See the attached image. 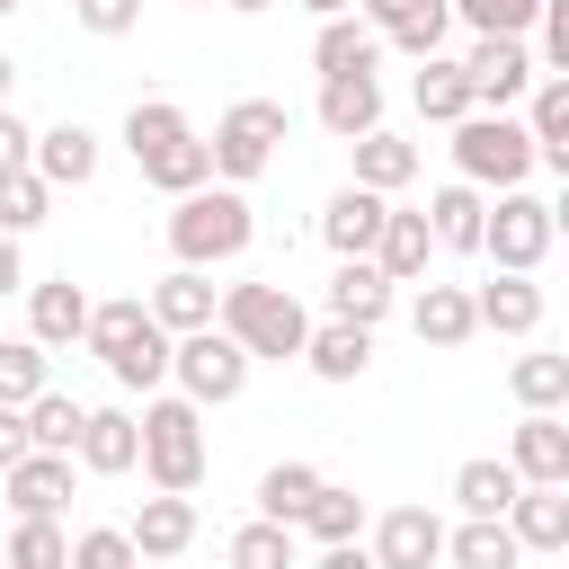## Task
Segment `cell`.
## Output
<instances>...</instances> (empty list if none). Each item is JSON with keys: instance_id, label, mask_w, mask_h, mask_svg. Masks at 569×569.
I'll return each instance as SVG.
<instances>
[{"instance_id": "obj_1", "label": "cell", "mask_w": 569, "mask_h": 569, "mask_svg": "<svg viewBox=\"0 0 569 569\" xmlns=\"http://www.w3.org/2000/svg\"><path fill=\"white\" fill-rule=\"evenodd\" d=\"M124 151H133L142 187H160V196H196V187H213L204 133L187 124L178 98H133V107H124Z\"/></svg>"}, {"instance_id": "obj_2", "label": "cell", "mask_w": 569, "mask_h": 569, "mask_svg": "<svg viewBox=\"0 0 569 569\" xmlns=\"http://www.w3.org/2000/svg\"><path fill=\"white\" fill-rule=\"evenodd\" d=\"M213 329H222V338H231L249 365H293V356H302V338H311V311L293 302V284L249 276V284H222Z\"/></svg>"}, {"instance_id": "obj_3", "label": "cell", "mask_w": 569, "mask_h": 569, "mask_svg": "<svg viewBox=\"0 0 569 569\" xmlns=\"http://www.w3.org/2000/svg\"><path fill=\"white\" fill-rule=\"evenodd\" d=\"M258 240V213H249V187H196V196H178L169 204V258L178 267H222V258H240Z\"/></svg>"}, {"instance_id": "obj_4", "label": "cell", "mask_w": 569, "mask_h": 569, "mask_svg": "<svg viewBox=\"0 0 569 569\" xmlns=\"http://www.w3.org/2000/svg\"><path fill=\"white\" fill-rule=\"evenodd\" d=\"M142 480L160 489V498H196V480H204V409L196 400H178V391H151L142 400Z\"/></svg>"}, {"instance_id": "obj_5", "label": "cell", "mask_w": 569, "mask_h": 569, "mask_svg": "<svg viewBox=\"0 0 569 569\" xmlns=\"http://www.w3.org/2000/svg\"><path fill=\"white\" fill-rule=\"evenodd\" d=\"M551 231H560V204L533 196V187H507V196L480 213V258H489L498 276H533V267L551 258Z\"/></svg>"}, {"instance_id": "obj_6", "label": "cell", "mask_w": 569, "mask_h": 569, "mask_svg": "<svg viewBox=\"0 0 569 569\" xmlns=\"http://www.w3.org/2000/svg\"><path fill=\"white\" fill-rule=\"evenodd\" d=\"M276 142H284V98H240V107H222L213 133H204L213 187H249V178L276 160Z\"/></svg>"}, {"instance_id": "obj_7", "label": "cell", "mask_w": 569, "mask_h": 569, "mask_svg": "<svg viewBox=\"0 0 569 569\" xmlns=\"http://www.w3.org/2000/svg\"><path fill=\"white\" fill-rule=\"evenodd\" d=\"M453 169H462V187H498V196H507V187L533 178V133H525L516 116H480V107H471V116L453 124Z\"/></svg>"}, {"instance_id": "obj_8", "label": "cell", "mask_w": 569, "mask_h": 569, "mask_svg": "<svg viewBox=\"0 0 569 569\" xmlns=\"http://www.w3.org/2000/svg\"><path fill=\"white\" fill-rule=\"evenodd\" d=\"M169 382H178V400L222 409V400L249 391V356H240L222 329H187V338H169Z\"/></svg>"}, {"instance_id": "obj_9", "label": "cell", "mask_w": 569, "mask_h": 569, "mask_svg": "<svg viewBox=\"0 0 569 569\" xmlns=\"http://www.w3.org/2000/svg\"><path fill=\"white\" fill-rule=\"evenodd\" d=\"M462 80H471V107H480V116H516L542 71H533V44H525V36H480V44L462 53Z\"/></svg>"}, {"instance_id": "obj_10", "label": "cell", "mask_w": 569, "mask_h": 569, "mask_svg": "<svg viewBox=\"0 0 569 569\" xmlns=\"http://www.w3.org/2000/svg\"><path fill=\"white\" fill-rule=\"evenodd\" d=\"M507 471H516L525 489H569V427H560L551 409H525L516 436H507Z\"/></svg>"}, {"instance_id": "obj_11", "label": "cell", "mask_w": 569, "mask_h": 569, "mask_svg": "<svg viewBox=\"0 0 569 569\" xmlns=\"http://www.w3.org/2000/svg\"><path fill=\"white\" fill-rule=\"evenodd\" d=\"M365 551H373V569H436L445 560V516L436 507H391Z\"/></svg>"}, {"instance_id": "obj_12", "label": "cell", "mask_w": 569, "mask_h": 569, "mask_svg": "<svg viewBox=\"0 0 569 569\" xmlns=\"http://www.w3.org/2000/svg\"><path fill=\"white\" fill-rule=\"evenodd\" d=\"M71 462L98 471V480L133 471V462H142V427H133V409H80V445H71Z\"/></svg>"}, {"instance_id": "obj_13", "label": "cell", "mask_w": 569, "mask_h": 569, "mask_svg": "<svg viewBox=\"0 0 569 569\" xmlns=\"http://www.w3.org/2000/svg\"><path fill=\"white\" fill-rule=\"evenodd\" d=\"M382 213H391V196H373V187H338V196L320 204V240H329L338 258H373Z\"/></svg>"}, {"instance_id": "obj_14", "label": "cell", "mask_w": 569, "mask_h": 569, "mask_svg": "<svg viewBox=\"0 0 569 569\" xmlns=\"http://www.w3.org/2000/svg\"><path fill=\"white\" fill-rule=\"evenodd\" d=\"M80 329H89V293L71 284V276H44V284H27V338L53 356V347H80Z\"/></svg>"}, {"instance_id": "obj_15", "label": "cell", "mask_w": 569, "mask_h": 569, "mask_svg": "<svg viewBox=\"0 0 569 569\" xmlns=\"http://www.w3.org/2000/svg\"><path fill=\"white\" fill-rule=\"evenodd\" d=\"M320 124H329L338 142L382 133V80H373V71H338V80H320Z\"/></svg>"}, {"instance_id": "obj_16", "label": "cell", "mask_w": 569, "mask_h": 569, "mask_svg": "<svg viewBox=\"0 0 569 569\" xmlns=\"http://www.w3.org/2000/svg\"><path fill=\"white\" fill-rule=\"evenodd\" d=\"M27 169H36L44 187H89V178H98V133L62 116V124H44V133H36V151H27Z\"/></svg>"}, {"instance_id": "obj_17", "label": "cell", "mask_w": 569, "mask_h": 569, "mask_svg": "<svg viewBox=\"0 0 569 569\" xmlns=\"http://www.w3.org/2000/svg\"><path fill=\"white\" fill-rule=\"evenodd\" d=\"M471 320L498 329V338H533V329H542V284H533V276H489V284L471 293Z\"/></svg>"}, {"instance_id": "obj_18", "label": "cell", "mask_w": 569, "mask_h": 569, "mask_svg": "<svg viewBox=\"0 0 569 569\" xmlns=\"http://www.w3.org/2000/svg\"><path fill=\"white\" fill-rule=\"evenodd\" d=\"M0 480H9V507H18V516H53V525H62V498H71V453H18Z\"/></svg>"}, {"instance_id": "obj_19", "label": "cell", "mask_w": 569, "mask_h": 569, "mask_svg": "<svg viewBox=\"0 0 569 569\" xmlns=\"http://www.w3.org/2000/svg\"><path fill=\"white\" fill-rule=\"evenodd\" d=\"M124 542H133V560H178L196 542V498H142Z\"/></svg>"}, {"instance_id": "obj_20", "label": "cell", "mask_w": 569, "mask_h": 569, "mask_svg": "<svg viewBox=\"0 0 569 569\" xmlns=\"http://www.w3.org/2000/svg\"><path fill=\"white\" fill-rule=\"evenodd\" d=\"M516 124L533 133V169H569V80H533Z\"/></svg>"}, {"instance_id": "obj_21", "label": "cell", "mask_w": 569, "mask_h": 569, "mask_svg": "<svg viewBox=\"0 0 569 569\" xmlns=\"http://www.w3.org/2000/svg\"><path fill=\"white\" fill-rule=\"evenodd\" d=\"M498 525L516 533V551H569V489H516Z\"/></svg>"}, {"instance_id": "obj_22", "label": "cell", "mask_w": 569, "mask_h": 569, "mask_svg": "<svg viewBox=\"0 0 569 569\" xmlns=\"http://www.w3.org/2000/svg\"><path fill=\"white\" fill-rule=\"evenodd\" d=\"M427 258H436V240H427V213H382V240H373V267H382V284H418L427 276Z\"/></svg>"}, {"instance_id": "obj_23", "label": "cell", "mask_w": 569, "mask_h": 569, "mask_svg": "<svg viewBox=\"0 0 569 569\" xmlns=\"http://www.w3.org/2000/svg\"><path fill=\"white\" fill-rule=\"evenodd\" d=\"M391 311V284H382V267L373 258H338V276H329V320H347V329H373Z\"/></svg>"}, {"instance_id": "obj_24", "label": "cell", "mask_w": 569, "mask_h": 569, "mask_svg": "<svg viewBox=\"0 0 569 569\" xmlns=\"http://www.w3.org/2000/svg\"><path fill=\"white\" fill-rule=\"evenodd\" d=\"M213 302H222V293H213L196 267H178V276H160V284H151V302H142V311H151L169 338H187V329H213Z\"/></svg>"}, {"instance_id": "obj_25", "label": "cell", "mask_w": 569, "mask_h": 569, "mask_svg": "<svg viewBox=\"0 0 569 569\" xmlns=\"http://www.w3.org/2000/svg\"><path fill=\"white\" fill-rule=\"evenodd\" d=\"M302 365H311L320 382H356V373L373 365V329H347V320H311V338H302Z\"/></svg>"}, {"instance_id": "obj_26", "label": "cell", "mask_w": 569, "mask_h": 569, "mask_svg": "<svg viewBox=\"0 0 569 569\" xmlns=\"http://www.w3.org/2000/svg\"><path fill=\"white\" fill-rule=\"evenodd\" d=\"M480 213H489V196L453 178V187L427 196V240H436V249H480Z\"/></svg>"}, {"instance_id": "obj_27", "label": "cell", "mask_w": 569, "mask_h": 569, "mask_svg": "<svg viewBox=\"0 0 569 569\" xmlns=\"http://www.w3.org/2000/svg\"><path fill=\"white\" fill-rule=\"evenodd\" d=\"M373 53H382V36H373L365 18H320V36H311L320 80H338V71H373Z\"/></svg>"}, {"instance_id": "obj_28", "label": "cell", "mask_w": 569, "mask_h": 569, "mask_svg": "<svg viewBox=\"0 0 569 569\" xmlns=\"http://www.w3.org/2000/svg\"><path fill=\"white\" fill-rule=\"evenodd\" d=\"M409 98H418V116H427V124H462V116H471V80H462V62H445V53H427V62H418Z\"/></svg>"}, {"instance_id": "obj_29", "label": "cell", "mask_w": 569, "mask_h": 569, "mask_svg": "<svg viewBox=\"0 0 569 569\" xmlns=\"http://www.w3.org/2000/svg\"><path fill=\"white\" fill-rule=\"evenodd\" d=\"M347 151H356V187H373V196H400L418 178V142H400V133H365Z\"/></svg>"}, {"instance_id": "obj_30", "label": "cell", "mask_w": 569, "mask_h": 569, "mask_svg": "<svg viewBox=\"0 0 569 569\" xmlns=\"http://www.w3.org/2000/svg\"><path fill=\"white\" fill-rule=\"evenodd\" d=\"M516 489H525V480L507 471V453H480V462H462V471H453V507H462V516H507V507H516Z\"/></svg>"}, {"instance_id": "obj_31", "label": "cell", "mask_w": 569, "mask_h": 569, "mask_svg": "<svg viewBox=\"0 0 569 569\" xmlns=\"http://www.w3.org/2000/svg\"><path fill=\"white\" fill-rule=\"evenodd\" d=\"M0 569H71V533L53 516H18L0 533Z\"/></svg>"}, {"instance_id": "obj_32", "label": "cell", "mask_w": 569, "mask_h": 569, "mask_svg": "<svg viewBox=\"0 0 569 569\" xmlns=\"http://www.w3.org/2000/svg\"><path fill=\"white\" fill-rule=\"evenodd\" d=\"M445 560H453V569H516L525 551H516V533H507L498 516H462V525L445 533Z\"/></svg>"}, {"instance_id": "obj_33", "label": "cell", "mask_w": 569, "mask_h": 569, "mask_svg": "<svg viewBox=\"0 0 569 569\" xmlns=\"http://www.w3.org/2000/svg\"><path fill=\"white\" fill-rule=\"evenodd\" d=\"M409 329H418L427 347H462L480 320H471V293H462V284H427V293H418V311H409Z\"/></svg>"}, {"instance_id": "obj_34", "label": "cell", "mask_w": 569, "mask_h": 569, "mask_svg": "<svg viewBox=\"0 0 569 569\" xmlns=\"http://www.w3.org/2000/svg\"><path fill=\"white\" fill-rule=\"evenodd\" d=\"M293 533H311V542H356V533H365V498H356V489H338V480H320V489H311V507L293 516Z\"/></svg>"}, {"instance_id": "obj_35", "label": "cell", "mask_w": 569, "mask_h": 569, "mask_svg": "<svg viewBox=\"0 0 569 569\" xmlns=\"http://www.w3.org/2000/svg\"><path fill=\"white\" fill-rule=\"evenodd\" d=\"M507 391H516L525 409H551V418H560V400H569V356H551V347L516 356V365H507Z\"/></svg>"}, {"instance_id": "obj_36", "label": "cell", "mask_w": 569, "mask_h": 569, "mask_svg": "<svg viewBox=\"0 0 569 569\" xmlns=\"http://www.w3.org/2000/svg\"><path fill=\"white\" fill-rule=\"evenodd\" d=\"M18 418H27V453H71L80 445V400L71 391H36Z\"/></svg>"}, {"instance_id": "obj_37", "label": "cell", "mask_w": 569, "mask_h": 569, "mask_svg": "<svg viewBox=\"0 0 569 569\" xmlns=\"http://www.w3.org/2000/svg\"><path fill=\"white\" fill-rule=\"evenodd\" d=\"M36 391H53V356L36 338H0V409H27Z\"/></svg>"}, {"instance_id": "obj_38", "label": "cell", "mask_w": 569, "mask_h": 569, "mask_svg": "<svg viewBox=\"0 0 569 569\" xmlns=\"http://www.w3.org/2000/svg\"><path fill=\"white\" fill-rule=\"evenodd\" d=\"M231 569H302V551H293V525H267V516H249V525L231 533Z\"/></svg>"}, {"instance_id": "obj_39", "label": "cell", "mask_w": 569, "mask_h": 569, "mask_svg": "<svg viewBox=\"0 0 569 569\" xmlns=\"http://www.w3.org/2000/svg\"><path fill=\"white\" fill-rule=\"evenodd\" d=\"M311 489H320L311 462H276V471L258 480V516H267V525H293V516L311 507Z\"/></svg>"}, {"instance_id": "obj_40", "label": "cell", "mask_w": 569, "mask_h": 569, "mask_svg": "<svg viewBox=\"0 0 569 569\" xmlns=\"http://www.w3.org/2000/svg\"><path fill=\"white\" fill-rule=\"evenodd\" d=\"M445 18H462L471 36H533L542 0H445Z\"/></svg>"}, {"instance_id": "obj_41", "label": "cell", "mask_w": 569, "mask_h": 569, "mask_svg": "<svg viewBox=\"0 0 569 569\" xmlns=\"http://www.w3.org/2000/svg\"><path fill=\"white\" fill-rule=\"evenodd\" d=\"M44 204H53V187L36 178V169H0V231L18 240V231H36L44 222Z\"/></svg>"}, {"instance_id": "obj_42", "label": "cell", "mask_w": 569, "mask_h": 569, "mask_svg": "<svg viewBox=\"0 0 569 569\" xmlns=\"http://www.w3.org/2000/svg\"><path fill=\"white\" fill-rule=\"evenodd\" d=\"M71 569H142V560H133L124 525H89V533H71Z\"/></svg>"}, {"instance_id": "obj_43", "label": "cell", "mask_w": 569, "mask_h": 569, "mask_svg": "<svg viewBox=\"0 0 569 569\" xmlns=\"http://www.w3.org/2000/svg\"><path fill=\"white\" fill-rule=\"evenodd\" d=\"M71 18H80L89 36H133V27H142V0H71Z\"/></svg>"}, {"instance_id": "obj_44", "label": "cell", "mask_w": 569, "mask_h": 569, "mask_svg": "<svg viewBox=\"0 0 569 569\" xmlns=\"http://www.w3.org/2000/svg\"><path fill=\"white\" fill-rule=\"evenodd\" d=\"M445 27H453V18H445V0H436L427 18H409V27H391L382 44H400V53H418V62H427V53H445Z\"/></svg>"}, {"instance_id": "obj_45", "label": "cell", "mask_w": 569, "mask_h": 569, "mask_svg": "<svg viewBox=\"0 0 569 569\" xmlns=\"http://www.w3.org/2000/svg\"><path fill=\"white\" fill-rule=\"evenodd\" d=\"M436 0H356V18L373 27V36H391V27H409V18H427Z\"/></svg>"}, {"instance_id": "obj_46", "label": "cell", "mask_w": 569, "mask_h": 569, "mask_svg": "<svg viewBox=\"0 0 569 569\" xmlns=\"http://www.w3.org/2000/svg\"><path fill=\"white\" fill-rule=\"evenodd\" d=\"M27 151H36V133H27V124L0 107V169H27Z\"/></svg>"}, {"instance_id": "obj_47", "label": "cell", "mask_w": 569, "mask_h": 569, "mask_svg": "<svg viewBox=\"0 0 569 569\" xmlns=\"http://www.w3.org/2000/svg\"><path fill=\"white\" fill-rule=\"evenodd\" d=\"M311 569H373V551H365V542H320Z\"/></svg>"}, {"instance_id": "obj_48", "label": "cell", "mask_w": 569, "mask_h": 569, "mask_svg": "<svg viewBox=\"0 0 569 569\" xmlns=\"http://www.w3.org/2000/svg\"><path fill=\"white\" fill-rule=\"evenodd\" d=\"M18 453H27V418H18V409H0V471H9Z\"/></svg>"}, {"instance_id": "obj_49", "label": "cell", "mask_w": 569, "mask_h": 569, "mask_svg": "<svg viewBox=\"0 0 569 569\" xmlns=\"http://www.w3.org/2000/svg\"><path fill=\"white\" fill-rule=\"evenodd\" d=\"M0 293H27V258H18L9 231H0Z\"/></svg>"}, {"instance_id": "obj_50", "label": "cell", "mask_w": 569, "mask_h": 569, "mask_svg": "<svg viewBox=\"0 0 569 569\" xmlns=\"http://www.w3.org/2000/svg\"><path fill=\"white\" fill-rule=\"evenodd\" d=\"M302 9H311V18H347L356 0H302Z\"/></svg>"}, {"instance_id": "obj_51", "label": "cell", "mask_w": 569, "mask_h": 569, "mask_svg": "<svg viewBox=\"0 0 569 569\" xmlns=\"http://www.w3.org/2000/svg\"><path fill=\"white\" fill-rule=\"evenodd\" d=\"M9 89H18V62H9V53H0V107H9Z\"/></svg>"}, {"instance_id": "obj_52", "label": "cell", "mask_w": 569, "mask_h": 569, "mask_svg": "<svg viewBox=\"0 0 569 569\" xmlns=\"http://www.w3.org/2000/svg\"><path fill=\"white\" fill-rule=\"evenodd\" d=\"M222 9H240V18H258V9H276V0H222Z\"/></svg>"}, {"instance_id": "obj_53", "label": "cell", "mask_w": 569, "mask_h": 569, "mask_svg": "<svg viewBox=\"0 0 569 569\" xmlns=\"http://www.w3.org/2000/svg\"><path fill=\"white\" fill-rule=\"evenodd\" d=\"M9 9H27V0H0V18H9Z\"/></svg>"}]
</instances>
